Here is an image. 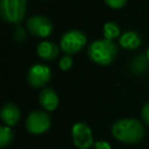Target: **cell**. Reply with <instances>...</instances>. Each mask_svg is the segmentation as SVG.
Returning <instances> with one entry per match:
<instances>
[{"label": "cell", "instance_id": "11", "mask_svg": "<svg viewBox=\"0 0 149 149\" xmlns=\"http://www.w3.org/2000/svg\"><path fill=\"white\" fill-rule=\"evenodd\" d=\"M37 55L45 61H52L55 59L59 54V48L56 43L51 41H42L38 43L36 48Z\"/></svg>", "mask_w": 149, "mask_h": 149}, {"label": "cell", "instance_id": "1", "mask_svg": "<svg viewBox=\"0 0 149 149\" xmlns=\"http://www.w3.org/2000/svg\"><path fill=\"white\" fill-rule=\"evenodd\" d=\"M111 132L114 139L127 144H136L142 141L146 135L143 123L140 120L133 118H126L115 121L112 125Z\"/></svg>", "mask_w": 149, "mask_h": 149}, {"label": "cell", "instance_id": "16", "mask_svg": "<svg viewBox=\"0 0 149 149\" xmlns=\"http://www.w3.org/2000/svg\"><path fill=\"white\" fill-rule=\"evenodd\" d=\"M72 63H73V59H72L71 55H66L65 54L59 59V68L62 70H69L72 66Z\"/></svg>", "mask_w": 149, "mask_h": 149}, {"label": "cell", "instance_id": "10", "mask_svg": "<svg viewBox=\"0 0 149 149\" xmlns=\"http://www.w3.org/2000/svg\"><path fill=\"white\" fill-rule=\"evenodd\" d=\"M40 105L47 112H52L58 106V95L56 91L51 87H44L38 94Z\"/></svg>", "mask_w": 149, "mask_h": 149}, {"label": "cell", "instance_id": "5", "mask_svg": "<svg viewBox=\"0 0 149 149\" xmlns=\"http://www.w3.org/2000/svg\"><path fill=\"white\" fill-rule=\"evenodd\" d=\"M86 44V36L83 31L71 29L65 31L61 37V49L66 55H72L83 49Z\"/></svg>", "mask_w": 149, "mask_h": 149}, {"label": "cell", "instance_id": "4", "mask_svg": "<svg viewBox=\"0 0 149 149\" xmlns=\"http://www.w3.org/2000/svg\"><path fill=\"white\" fill-rule=\"evenodd\" d=\"M51 127L50 115L44 111H33L26 119V129L34 135H41Z\"/></svg>", "mask_w": 149, "mask_h": 149}, {"label": "cell", "instance_id": "3", "mask_svg": "<svg viewBox=\"0 0 149 149\" xmlns=\"http://www.w3.org/2000/svg\"><path fill=\"white\" fill-rule=\"evenodd\" d=\"M27 0H0V16L7 23H20L26 15Z\"/></svg>", "mask_w": 149, "mask_h": 149}, {"label": "cell", "instance_id": "7", "mask_svg": "<svg viewBox=\"0 0 149 149\" xmlns=\"http://www.w3.org/2000/svg\"><path fill=\"white\" fill-rule=\"evenodd\" d=\"M27 29L28 31L36 36V37H48L54 29V26L51 23V21L44 16V15H33L30 17H28L27 20Z\"/></svg>", "mask_w": 149, "mask_h": 149}, {"label": "cell", "instance_id": "6", "mask_svg": "<svg viewBox=\"0 0 149 149\" xmlns=\"http://www.w3.org/2000/svg\"><path fill=\"white\" fill-rule=\"evenodd\" d=\"M72 142L77 149H90L94 146L91 128L84 122H76L71 129Z\"/></svg>", "mask_w": 149, "mask_h": 149}, {"label": "cell", "instance_id": "9", "mask_svg": "<svg viewBox=\"0 0 149 149\" xmlns=\"http://www.w3.org/2000/svg\"><path fill=\"white\" fill-rule=\"evenodd\" d=\"M0 116L2 122L8 126V127H14L19 123L20 118H21V112L20 108L14 104V102H6L1 107Z\"/></svg>", "mask_w": 149, "mask_h": 149}, {"label": "cell", "instance_id": "20", "mask_svg": "<svg viewBox=\"0 0 149 149\" xmlns=\"http://www.w3.org/2000/svg\"><path fill=\"white\" fill-rule=\"evenodd\" d=\"M14 37H15V40H16V41L22 42V41L26 38V31L23 30V28L17 27V28L14 30Z\"/></svg>", "mask_w": 149, "mask_h": 149}, {"label": "cell", "instance_id": "21", "mask_svg": "<svg viewBox=\"0 0 149 149\" xmlns=\"http://www.w3.org/2000/svg\"><path fill=\"white\" fill-rule=\"evenodd\" d=\"M146 56H147V58L149 59V48L147 49V51H146Z\"/></svg>", "mask_w": 149, "mask_h": 149}, {"label": "cell", "instance_id": "15", "mask_svg": "<svg viewBox=\"0 0 149 149\" xmlns=\"http://www.w3.org/2000/svg\"><path fill=\"white\" fill-rule=\"evenodd\" d=\"M14 139V133L12 130V127H8L6 125L0 126V147L6 148L12 143Z\"/></svg>", "mask_w": 149, "mask_h": 149}, {"label": "cell", "instance_id": "17", "mask_svg": "<svg viewBox=\"0 0 149 149\" xmlns=\"http://www.w3.org/2000/svg\"><path fill=\"white\" fill-rule=\"evenodd\" d=\"M141 118L146 126H149V101H147L141 108Z\"/></svg>", "mask_w": 149, "mask_h": 149}, {"label": "cell", "instance_id": "19", "mask_svg": "<svg viewBox=\"0 0 149 149\" xmlns=\"http://www.w3.org/2000/svg\"><path fill=\"white\" fill-rule=\"evenodd\" d=\"M93 149H112V147H111V144H109L108 141H106V140H99V141H95L94 142Z\"/></svg>", "mask_w": 149, "mask_h": 149}, {"label": "cell", "instance_id": "2", "mask_svg": "<svg viewBox=\"0 0 149 149\" xmlns=\"http://www.w3.org/2000/svg\"><path fill=\"white\" fill-rule=\"evenodd\" d=\"M88 58L98 65H108L118 56V47L109 40H97L87 48Z\"/></svg>", "mask_w": 149, "mask_h": 149}, {"label": "cell", "instance_id": "12", "mask_svg": "<svg viewBox=\"0 0 149 149\" xmlns=\"http://www.w3.org/2000/svg\"><path fill=\"white\" fill-rule=\"evenodd\" d=\"M119 43L123 49L127 50H135L140 47L141 44V37L136 31L128 30L125 31L120 37H119Z\"/></svg>", "mask_w": 149, "mask_h": 149}, {"label": "cell", "instance_id": "14", "mask_svg": "<svg viewBox=\"0 0 149 149\" xmlns=\"http://www.w3.org/2000/svg\"><path fill=\"white\" fill-rule=\"evenodd\" d=\"M104 36L106 40L113 41V38L120 36V26L116 22L108 21L104 24Z\"/></svg>", "mask_w": 149, "mask_h": 149}, {"label": "cell", "instance_id": "8", "mask_svg": "<svg viewBox=\"0 0 149 149\" xmlns=\"http://www.w3.org/2000/svg\"><path fill=\"white\" fill-rule=\"evenodd\" d=\"M51 79V70L44 64H34L27 72V81L30 86L37 88L43 87Z\"/></svg>", "mask_w": 149, "mask_h": 149}, {"label": "cell", "instance_id": "13", "mask_svg": "<svg viewBox=\"0 0 149 149\" xmlns=\"http://www.w3.org/2000/svg\"><path fill=\"white\" fill-rule=\"evenodd\" d=\"M149 68V59L147 58L146 55H137L130 63V71L135 74H141L143 72L147 71V69Z\"/></svg>", "mask_w": 149, "mask_h": 149}, {"label": "cell", "instance_id": "18", "mask_svg": "<svg viewBox=\"0 0 149 149\" xmlns=\"http://www.w3.org/2000/svg\"><path fill=\"white\" fill-rule=\"evenodd\" d=\"M104 1L106 2L107 6H109L111 8H114V9L123 7L127 2V0H104Z\"/></svg>", "mask_w": 149, "mask_h": 149}]
</instances>
